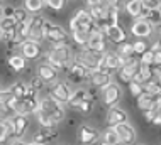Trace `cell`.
Instances as JSON below:
<instances>
[{
  "mask_svg": "<svg viewBox=\"0 0 161 145\" xmlns=\"http://www.w3.org/2000/svg\"><path fill=\"white\" fill-rule=\"evenodd\" d=\"M69 47L64 42H54L51 47L49 54H47V61L49 66L54 69H64L69 63Z\"/></svg>",
  "mask_w": 161,
  "mask_h": 145,
  "instance_id": "6da1fadb",
  "label": "cell"
},
{
  "mask_svg": "<svg viewBox=\"0 0 161 145\" xmlns=\"http://www.w3.org/2000/svg\"><path fill=\"white\" fill-rule=\"evenodd\" d=\"M69 29H71V32H75V30H85V32H90V34L97 32V30H102L97 27V24L93 22L90 12L85 10V8H81V10H78L75 14V17L69 22Z\"/></svg>",
  "mask_w": 161,
  "mask_h": 145,
  "instance_id": "7a4b0ae2",
  "label": "cell"
},
{
  "mask_svg": "<svg viewBox=\"0 0 161 145\" xmlns=\"http://www.w3.org/2000/svg\"><path fill=\"white\" fill-rule=\"evenodd\" d=\"M112 130H114L115 133H117V137H119V142L124 143V145H132L134 142H136V138H137L134 127L129 125V123L115 125V127H112Z\"/></svg>",
  "mask_w": 161,
  "mask_h": 145,
  "instance_id": "3957f363",
  "label": "cell"
},
{
  "mask_svg": "<svg viewBox=\"0 0 161 145\" xmlns=\"http://www.w3.org/2000/svg\"><path fill=\"white\" fill-rule=\"evenodd\" d=\"M139 66H141V61H139V59H136V58H129L127 61H125V64L119 69V80L129 85V83L134 80L136 73L139 71Z\"/></svg>",
  "mask_w": 161,
  "mask_h": 145,
  "instance_id": "277c9868",
  "label": "cell"
},
{
  "mask_svg": "<svg viewBox=\"0 0 161 145\" xmlns=\"http://www.w3.org/2000/svg\"><path fill=\"white\" fill-rule=\"evenodd\" d=\"M90 81H92V85L105 90V88L112 83V71H108L105 68L93 69V71H90Z\"/></svg>",
  "mask_w": 161,
  "mask_h": 145,
  "instance_id": "5b68a950",
  "label": "cell"
},
{
  "mask_svg": "<svg viewBox=\"0 0 161 145\" xmlns=\"http://www.w3.org/2000/svg\"><path fill=\"white\" fill-rule=\"evenodd\" d=\"M44 37L51 42H64L68 41V32L59 25H53L49 22H44Z\"/></svg>",
  "mask_w": 161,
  "mask_h": 145,
  "instance_id": "8992f818",
  "label": "cell"
},
{
  "mask_svg": "<svg viewBox=\"0 0 161 145\" xmlns=\"http://www.w3.org/2000/svg\"><path fill=\"white\" fill-rule=\"evenodd\" d=\"M76 61H78L80 64H83L85 68H88L90 71H93V69L100 68L102 56H100V54H95V52L88 51V49H85V51H81L80 54L76 56Z\"/></svg>",
  "mask_w": 161,
  "mask_h": 145,
  "instance_id": "52a82bcc",
  "label": "cell"
},
{
  "mask_svg": "<svg viewBox=\"0 0 161 145\" xmlns=\"http://www.w3.org/2000/svg\"><path fill=\"white\" fill-rule=\"evenodd\" d=\"M64 71L68 73V76L71 78L73 81H83V80H90V69L85 68L83 64H80L78 61L68 64L64 68Z\"/></svg>",
  "mask_w": 161,
  "mask_h": 145,
  "instance_id": "ba28073f",
  "label": "cell"
},
{
  "mask_svg": "<svg viewBox=\"0 0 161 145\" xmlns=\"http://www.w3.org/2000/svg\"><path fill=\"white\" fill-rule=\"evenodd\" d=\"M124 58H120L117 52H105L102 56V63H100V68H105L108 71H115V69H120L125 64Z\"/></svg>",
  "mask_w": 161,
  "mask_h": 145,
  "instance_id": "9c48e42d",
  "label": "cell"
},
{
  "mask_svg": "<svg viewBox=\"0 0 161 145\" xmlns=\"http://www.w3.org/2000/svg\"><path fill=\"white\" fill-rule=\"evenodd\" d=\"M86 49L100 56L105 54V34H103V30H97L92 34L88 44H86Z\"/></svg>",
  "mask_w": 161,
  "mask_h": 145,
  "instance_id": "30bf717a",
  "label": "cell"
},
{
  "mask_svg": "<svg viewBox=\"0 0 161 145\" xmlns=\"http://www.w3.org/2000/svg\"><path fill=\"white\" fill-rule=\"evenodd\" d=\"M120 95H122V91H120V86L115 85V83H110L105 90H103V95H102V100L103 103L107 105V106H115V103L119 101Z\"/></svg>",
  "mask_w": 161,
  "mask_h": 145,
  "instance_id": "8fae6325",
  "label": "cell"
},
{
  "mask_svg": "<svg viewBox=\"0 0 161 145\" xmlns=\"http://www.w3.org/2000/svg\"><path fill=\"white\" fill-rule=\"evenodd\" d=\"M71 91L69 88L64 85V83H56V85L51 88V98L58 103H68L69 98H71Z\"/></svg>",
  "mask_w": 161,
  "mask_h": 145,
  "instance_id": "7c38bea8",
  "label": "cell"
},
{
  "mask_svg": "<svg viewBox=\"0 0 161 145\" xmlns=\"http://www.w3.org/2000/svg\"><path fill=\"white\" fill-rule=\"evenodd\" d=\"M130 32H132V36L136 37H149L151 32H153V25L149 24L146 19H137L134 20L132 27H130Z\"/></svg>",
  "mask_w": 161,
  "mask_h": 145,
  "instance_id": "4fadbf2b",
  "label": "cell"
},
{
  "mask_svg": "<svg viewBox=\"0 0 161 145\" xmlns=\"http://www.w3.org/2000/svg\"><path fill=\"white\" fill-rule=\"evenodd\" d=\"M78 140H80L83 145H90V143H95L98 140V132L92 128L88 125H81L78 128Z\"/></svg>",
  "mask_w": 161,
  "mask_h": 145,
  "instance_id": "5bb4252c",
  "label": "cell"
},
{
  "mask_svg": "<svg viewBox=\"0 0 161 145\" xmlns=\"http://www.w3.org/2000/svg\"><path fill=\"white\" fill-rule=\"evenodd\" d=\"M107 123L110 127H115V125H120V123H127V113L119 106H112L110 111H108V115H107Z\"/></svg>",
  "mask_w": 161,
  "mask_h": 145,
  "instance_id": "9a60e30c",
  "label": "cell"
},
{
  "mask_svg": "<svg viewBox=\"0 0 161 145\" xmlns=\"http://www.w3.org/2000/svg\"><path fill=\"white\" fill-rule=\"evenodd\" d=\"M12 123V135H14L15 138H20L22 135L25 133V130H27V118L24 115H15L14 118L10 120Z\"/></svg>",
  "mask_w": 161,
  "mask_h": 145,
  "instance_id": "2e32d148",
  "label": "cell"
},
{
  "mask_svg": "<svg viewBox=\"0 0 161 145\" xmlns=\"http://www.w3.org/2000/svg\"><path fill=\"white\" fill-rule=\"evenodd\" d=\"M105 37L108 39L110 42H115V44H124L125 42V30L120 27V25H114V27H107L103 30Z\"/></svg>",
  "mask_w": 161,
  "mask_h": 145,
  "instance_id": "e0dca14e",
  "label": "cell"
},
{
  "mask_svg": "<svg viewBox=\"0 0 161 145\" xmlns=\"http://www.w3.org/2000/svg\"><path fill=\"white\" fill-rule=\"evenodd\" d=\"M61 110L58 101H54L53 98H46V100H41L39 101V111L41 113H46V115H53L54 111Z\"/></svg>",
  "mask_w": 161,
  "mask_h": 145,
  "instance_id": "ac0fdd59",
  "label": "cell"
},
{
  "mask_svg": "<svg viewBox=\"0 0 161 145\" xmlns=\"http://www.w3.org/2000/svg\"><path fill=\"white\" fill-rule=\"evenodd\" d=\"M56 138V132L53 128H42L41 132H37L36 135H34V143H41L44 145L47 142H51V140Z\"/></svg>",
  "mask_w": 161,
  "mask_h": 145,
  "instance_id": "d6986e66",
  "label": "cell"
},
{
  "mask_svg": "<svg viewBox=\"0 0 161 145\" xmlns=\"http://www.w3.org/2000/svg\"><path fill=\"white\" fill-rule=\"evenodd\" d=\"M39 52H41V49H39V44L36 42H24L22 44V58L25 56V59H36L39 56Z\"/></svg>",
  "mask_w": 161,
  "mask_h": 145,
  "instance_id": "ffe728a7",
  "label": "cell"
},
{
  "mask_svg": "<svg viewBox=\"0 0 161 145\" xmlns=\"http://www.w3.org/2000/svg\"><path fill=\"white\" fill-rule=\"evenodd\" d=\"M39 73V78H41L44 83H49V81H54L56 76H58V71H56L54 68H51L49 64H44V66H39L37 69Z\"/></svg>",
  "mask_w": 161,
  "mask_h": 145,
  "instance_id": "44dd1931",
  "label": "cell"
},
{
  "mask_svg": "<svg viewBox=\"0 0 161 145\" xmlns=\"http://www.w3.org/2000/svg\"><path fill=\"white\" fill-rule=\"evenodd\" d=\"M90 96H88V93H86L85 90H78V91H75V93L71 95V98H69V101H68V105L71 108H80L81 106V103L85 101V100H88Z\"/></svg>",
  "mask_w": 161,
  "mask_h": 145,
  "instance_id": "7402d4cb",
  "label": "cell"
},
{
  "mask_svg": "<svg viewBox=\"0 0 161 145\" xmlns=\"http://www.w3.org/2000/svg\"><path fill=\"white\" fill-rule=\"evenodd\" d=\"M125 10H127L129 15H132L137 20L141 17V12H142V2L141 0H130V2L125 3Z\"/></svg>",
  "mask_w": 161,
  "mask_h": 145,
  "instance_id": "603a6c76",
  "label": "cell"
},
{
  "mask_svg": "<svg viewBox=\"0 0 161 145\" xmlns=\"http://www.w3.org/2000/svg\"><path fill=\"white\" fill-rule=\"evenodd\" d=\"M154 100H156V96L153 95H149V93H144L142 96H139L137 98V106L142 110V111H149L151 108H153V103H154Z\"/></svg>",
  "mask_w": 161,
  "mask_h": 145,
  "instance_id": "cb8c5ba5",
  "label": "cell"
},
{
  "mask_svg": "<svg viewBox=\"0 0 161 145\" xmlns=\"http://www.w3.org/2000/svg\"><path fill=\"white\" fill-rule=\"evenodd\" d=\"M27 90H29V86H25V83H15L14 86H12V90H10V93L12 96H14L15 100H24L25 96H27Z\"/></svg>",
  "mask_w": 161,
  "mask_h": 145,
  "instance_id": "d4e9b609",
  "label": "cell"
},
{
  "mask_svg": "<svg viewBox=\"0 0 161 145\" xmlns=\"http://www.w3.org/2000/svg\"><path fill=\"white\" fill-rule=\"evenodd\" d=\"M144 88H146V93L153 95V96H156V98H161V83L158 80H154V78H153L151 81L146 83Z\"/></svg>",
  "mask_w": 161,
  "mask_h": 145,
  "instance_id": "484cf974",
  "label": "cell"
},
{
  "mask_svg": "<svg viewBox=\"0 0 161 145\" xmlns=\"http://www.w3.org/2000/svg\"><path fill=\"white\" fill-rule=\"evenodd\" d=\"M8 66H10V69H14V71H22L25 68V58L22 56H10L8 58Z\"/></svg>",
  "mask_w": 161,
  "mask_h": 145,
  "instance_id": "4316f807",
  "label": "cell"
},
{
  "mask_svg": "<svg viewBox=\"0 0 161 145\" xmlns=\"http://www.w3.org/2000/svg\"><path fill=\"white\" fill-rule=\"evenodd\" d=\"M117 54L124 59H129V58H134V47H132V42H124L119 46L117 49Z\"/></svg>",
  "mask_w": 161,
  "mask_h": 145,
  "instance_id": "83f0119b",
  "label": "cell"
},
{
  "mask_svg": "<svg viewBox=\"0 0 161 145\" xmlns=\"http://www.w3.org/2000/svg\"><path fill=\"white\" fill-rule=\"evenodd\" d=\"M90 37H92V34L85 32V30H75V32H73L75 42L80 44V46H85V47H86V44H88V41H90Z\"/></svg>",
  "mask_w": 161,
  "mask_h": 145,
  "instance_id": "f1b7e54d",
  "label": "cell"
},
{
  "mask_svg": "<svg viewBox=\"0 0 161 145\" xmlns=\"http://www.w3.org/2000/svg\"><path fill=\"white\" fill-rule=\"evenodd\" d=\"M129 91H130V95L134 96V98H139V96H142L146 93V88L144 85H141V83H136V81H130L129 83Z\"/></svg>",
  "mask_w": 161,
  "mask_h": 145,
  "instance_id": "f546056e",
  "label": "cell"
},
{
  "mask_svg": "<svg viewBox=\"0 0 161 145\" xmlns=\"http://www.w3.org/2000/svg\"><path fill=\"white\" fill-rule=\"evenodd\" d=\"M41 39H44V25L42 27H34L29 29V41L31 42H39Z\"/></svg>",
  "mask_w": 161,
  "mask_h": 145,
  "instance_id": "4dcf8cb0",
  "label": "cell"
},
{
  "mask_svg": "<svg viewBox=\"0 0 161 145\" xmlns=\"http://www.w3.org/2000/svg\"><path fill=\"white\" fill-rule=\"evenodd\" d=\"M37 122L41 123L42 128H54V127H56V123L51 120V117L46 115V113H41V111L37 113Z\"/></svg>",
  "mask_w": 161,
  "mask_h": 145,
  "instance_id": "1f68e13d",
  "label": "cell"
},
{
  "mask_svg": "<svg viewBox=\"0 0 161 145\" xmlns=\"http://www.w3.org/2000/svg\"><path fill=\"white\" fill-rule=\"evenodd\" d=\"M14 20L17 22V25L27 22V20H29L27 10H25V8H15V12H14Z\"/></svg>",
  "mask_w": 161,
  "mask_h": 145,
  "instance_id": "d6a6232c",
  "label": "cell"
},
{
  "mask_svg": "<svg viewBox=\"0 0 161 145\" xmlns=\"http://www.w3.org/2000/svg\"><path fill=\"white\" fill-rule=\"evenodd\" d=\"M103 142H107L108 145H115V143H120L119 142V137H117V133L112 128H108L105 133H103V137H102Z\"/></svg>",
  "mask_w": 161,
  "mask_h": 145,
  "instance_id": "836d02e7",
  "label": "cell"
},
{
  "mask_svg": "<svg viewBox=\"0 0 161 145\" xmlns=\"http://www.w3.org/2000/svg\"><path fill=\"white\" fill-rule=\"evenodd\" d=\"M146 20L149 22L151 25H161V14L158 12V8H154V10H149V14H147Z\"/></svg>",
  "mask_w": 161,
  "mask_h": 145,
  "instance_id": "e575fe53",
  "label": "cell"
},
{
  "mask_svg": "<svg viewBox=\"0 0 161 145\" xmlns=\"http://www.w3.org/2000/svg\"><path fill=\"white\" fill-rule=\"evenodd\" d=\"M44 5V2H39V0H27L25 2V10L27 12H39Z\"/></svg>",
  "mask_w": 161,
  "mask_h": 145,
  "instance_id": "d590c367",
  "label": "cell"
},
{
  "mask_svg": "<svg viewBox=\"0 0 161 145\" xmlns=\"http://www.w3.org/2000/svg\"><path fill=\"white\" fill-rule=\"evenodd\" d=\"M132 47H134V54H139V56H142L144 52H147L149 49H147V44L144 41H136V42H132Z\"/></svg>",
  "mask_w": 161,
  "mask_h": 145,
  "instance_id": "8d00e7d4",
  "label": "cell"
},
{
  "mask_svg": "<svg viewBox=\"0 0 161 145\" xmlns=\"http://www.w3.org/2000/svg\"><path fill=\"white\" fill-rule=\"evenodd\" d=\"M12 132V123H5V122H0V143L5 140V137Z\"/></svg>",
  "mask_w": 161,
  "mask_h": 145,
  "instance_id": "74e56055",
  "label": "cell"
},
{
  "mask_svg": "<svg viewBox=\"0 0 161 145\" xmlns=\"http://www.w3.org/2000/svg\"><path fill=\"white\" fill-rule=\"evenodd\" d=\"M14 110H10L8 106H0V122H5L7 118H14Z\"/></svg>",
  "mask_w": 161,
  "mask_h": 145,
  "instance_id": "f35d334b",
  "label": "cell"
},
{
  "mask_svg": "<svg viewBox=\"0 0 161 145\" xmlns=\"http://www.w3.org/2000/svg\"><path fill=\"white\" fill-rule=\"evenodd\" d=\"M92 108H93V98L90 96L88 100H85V101L81 103V106L78 108V110H80V111L83 113V115H88V113L92 111Z\"/></svg>",
  "mask_w": 161,
  "mask_h": 145,
  "instance_id": "ab89813d",
  "label": "cell"
},
{
  "mask_svg": "<svg viewBox=\"0 0 161 145\" xmlns=\"http://www.w3.org/2000/svg\"><path fill=\"white\" fill-rule=\"evenodd\" d=\"M153 59H154V52L153 51H147V52H144V54L141 56V64H146V66H153Z\"/></svg>",
  "mask_w": 161,
  "mask_h": 145,
  "instance_id": "60d3db41",
  "label": "cell"
},
{
  "mask_svg": "<svg viewBox=\"0 0 161 145\" xmlns=\"http://www.w3.org/2000/svg\"><path fill=\"white\" fill-rule=\"evenodd\" d=\"M14 98L10 91H0V106H5V105Z\"/></svg>",
  "mask_w": 161,
  "mask_h": 145,
  "instance_id": "b9f144b4",
  "label": "cell"
},
{
  "mask_svg": "<svg viewBox=\"0 0 161 145\" xmlns=\"http://www.w3.org/2000/svg\"><path fill=\"white\" fill-rule=\"evenodd\" d=\"M46 5L51 7V8H54V10H59V8H63L64 2H63V0H47Z\"/></svg>",
  "mask_w": 161,
  "mask_h": 145,
  "instance_id": "7bdbcfd3",
  "label": "cell"
},
{
  "mask_svg": "<svg viewBox=\"0 0 161 145\" xmlns=\"http://www.w3.org/2000/svg\"><path fill=\"white\" fill-rule=\"evenodd\" d=\"M44 86V81L41 80L39 76H36V78H32V81H31V88L34 91H37V90H41V88Z\"/></svg>",
  "mask_w": 161,
  "mask_h": 145,
  "instance_id": "ee69618b",
  "label": "cell"
},
{
  "mask_svg": "<svg viewBox=\"0 0 161 145\" xmlns=\"http://www.w3.org/2000/svg\"><path fill=\"white\" fill-rule=\"evenodd\" d=\"M142 7L147 8V10H154V8L159 7V2H156V0H144V2H142Z\"/></svg>",
  "mask_w": 161,
  "mask_h": 145,
  "instance_id": "f6af8a7d",
  "label": "cell"
},
{
  "mask_svg": "<svg viewBox=\"0 0 161 145\" xmlns=\"http://www.w3.org/2000/svg\"><path fill=\"white\" fill-rule=\"evenodd\" d=\"M49 117H51V120H53L54 123H58V122H61L64 118V113H63V110H58V111H54L53 115H49Z\"/></svg>",
  "mask_w": 161,
  "mask_h": 145,
  "instance_id": "bcb514c9",
  "label": "cell"
},
{
  "mask_svg": "<svg viewBox=\"0 0 161 145\" xmlns=\"http://www.w3.org/2000/svg\"><path fill=\"white\" fill-rule=\"evenodd\" d=\"M14 12H15V8H12V7H5L2 10V15L3 17H14Z\"/></svg>",
  "mask_w": 161,
  "mask_h": 145,
  "instance_id": "7dc6e473",
  "label": "cell"
},
{
  "mask_svg": "<svg viewBox=\"0 0 161 145\" xmlns=\"http://www.w3.org/2000/svg\"><path fill=\"white\" fill-rule=\"evenodd\" d=\"M151 123H153V125H161V113H156L154 118L151 120Z\"/></svg>",
  "mask_w": 161,
  "mask_h": 145,
  "instance_id": "c3c4849f",
  "label": "cell"
},
{
  "mask_svg": "<svg viewBox=\"0 0 161 145\" xmlns=\"http://www.w3.org/2000/svg\"><path fill=\"white\" fill-rule=\"evenodd\" d=\"M154 76H156V80H158L161 83V66L159 68H156V71H154Z\"/></svg>",
  "mask_w": 161,
  "mask_h": 145,
  "instance_id": "681fc988",
  "label": "cell"
},
{
  "mask_svg": "<svg viewBox=\"0 0 161 145\" xmlns=\"http://www.w3.org/2000/svg\"><path fill=\"white\" fill-rule=\"evenodd\" d=\"M12 145H27V143H24V142H20V140H15V142H14V143H12Z\"/></svg>",
  "mask_w": 161,
  "mask_h": 145,
  "instance_id": "f907efd6",
  "label": "cell"
},
{
  "mask_svg": "<svg viewBox=\"0 0 161 145\" xmlns=\"http://www.w3.org/2000/svg\"><path fill=\"white\" fill-rule=\"evenodd\" d=\"M158 12H159V14H161V2H159V7H158Z\"/></svg>",
  "mask_w": 161,
  "mask_h": 145,
  "instance_id": "816d5d0a",
  "label": "cell"
},
{
  "mask_svg": "<svg viewBox=\"0 0 161 145\" xmlns=\"http://www.w3.org/2000/svg\"><path fill=\"white\" fill-rule=\"evenodd\" d=\"M27 145H41V143H34V142H32V143H27Z\"/></svg>",
  "mask_w": 161,
  "mask_h": 145,
  "instance_id": "f5cc1de1",
  "label": "cell"
},
{
  "mask_svg": "<svg viewBox=\"0 0 161 145\" xmlns=\"http://www.w3.org/2000/svg\"><path fill=\"white\" fill-rule=\"evenodd\" d=\"M3 36V34H2V29H0V37H2Z\"/></svg>",
  "mask_w": 161,
  "mask_h": 145,
  "instance_id": "db71d44e",
  "label": "cell"
},
{
  "mask_svg": "<svg viewBox=\"0 0 161 145\" xmlns=\"http://www.w3.org/2000/svg\"><path fill=\"white\" fill-rule=\"evenodd\" d=\"M0 15H2V8H0Z\"/></svg>",
  "mask_w": 161,
  "mask_h": 145,
  "instance_id": "11a10c76",
  "label": "cell"
},
{
  "mask_svg": "<svg viewBox=\"0 0 161 145\" xmlns=\"http://www.w3.org/2000/svg\"><path fill=\"white\" fill-rule=\"evenodd\" d=\"M137 145H144V143H137Z\"/></svg>",
  "mask_w": 161,
  "mask_h": 145,
  "instance_id": "9f6ffc18",
  "label": "cell"
},
{
  "mask_svg": "<svg viewBox=\"0 0 161 145\" xmlns=\"http://www.w3.org/2000/svg\"><path fill=\"white\" fill-rule=\"evenodd\" d=\"M115 145H119V143H115Z\"/></svg>",
  "mask_w": 161,
  "mask_h": 145,
  "instance_id": "6f0895ef",
  "label": "cell"
}]
</instances>
